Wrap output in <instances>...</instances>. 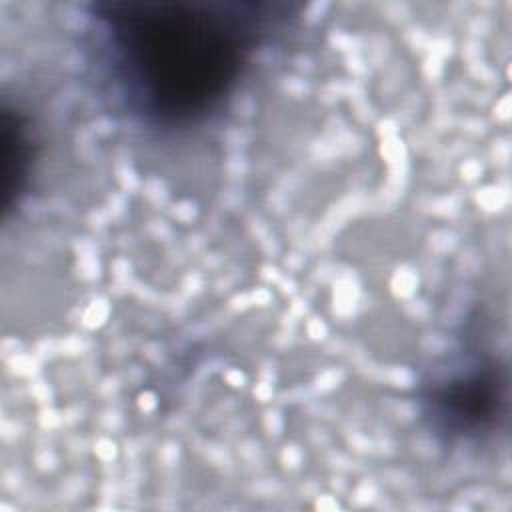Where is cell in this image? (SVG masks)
Returning <instances> with one entry per match:
<instances>
[{
  "mask_svg": "<svg viewBox=\"0 0 512 512\" xmlns=\"http://www.w3.org/2000/svg\"><path fill=\"white\" fill-rule=\"evenodd\" d=\"M296 18L298 6L270 0H100L86 10L90 48L120 106L162 134L218 118Z\"/></svg>",
  "mask_w": 512,
  "mask_h": 512,
  "instance_id": "1",
  "label": "cell"
},
{
  "mask_svg": "<svg viewBox=\"0 0 512 512\" xmlns=\"http://www.w3.org/2000/svg\"><path fill=\"white\" fill-rule=\"evenodd\" d=\"M508 366L486 344L464 342L420 384L418 412L446 450L482 448L508 420Z\"/></svg>",
  "mask_w": 512,
  "mask_h": 512,
  "instance_id": "2",
  "label": "cell"
}]
</instances>
